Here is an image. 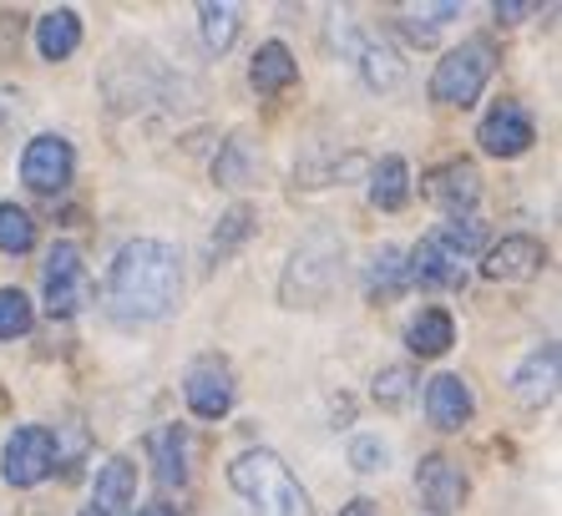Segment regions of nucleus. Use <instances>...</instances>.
<instances>
[{"label":"nucleus","mask_w":562,"mask_h":516,"mask_svg":"<svg viewBox=\"0 0 562 516\" xmlns=\"http://www.w3.org/2000/svg\"><path fill=\"white\" fill-rule=\"evenodd\" d=\"M183 294V269H178V248L157 244V238H132L112 258L106 273V310L117 319H162Z\"/></svg>","instance_id":"nucleus-1"},{"label":"nucleus","mask_w":562,"mask_h":516,"mask_svg":"<svg viewBox=\"0 0 562 516\" xmlns=\"http://www.w3.org/2000/svg\"><path fill=\"white\" fill-rule=\"evenodd\" d=\"M228 481H234V491L249 496L259 516H314L304 486L289 476V465L274 451H244L228 465Z\"/></svg>","instance_id":"nucleus-2"},{"label":"nucleus","mask_w":562,"mask_h":516,"mask_svg":"<svg viewBox=\"0 0 562 516\" xmlns=\"http://www.w3.org/2000/svg\"><path fill=\"white\" fill-rule=\"evenodd\" d=\"M340 279V238L335 233H310L294 258H289V273H284V304L289 310H300V304H319L329 294V284Z\"/></svg>","instance_id":"nucleus-3"},{"label":"nucleus","mask_w":562,"mask_h":516,"mask_svg":"<svg viewBox=\"0 0 562 516\" xmlns=\"http://www.w3.org/2000/svg\"><path fill=\"white\" fill-rule=\"evenodd\" d=\"M492 66H497V56H492V41H461L457 52H446L441 61H436V77H431V102L441 106H461L467 112L476 97H482L486 77H492Z\"/></svg>","instance_id":"nucleus-4"},{"label":"nucleus","mask_w":562,"mask_h":516,"mask_svg":"<svg viewBox=\"0 0 562 516\" xmlns=\"http://www.w3.org/2000/svg\"><path fill=\"white\" fill-rule=\"evenodd\" d=\"M56 465V436L46 426H15L0 456V476L11 486H41Z\"/></svg>","instance_id":"nucleus-5"},{"label":"nucleus","mask_w":562,"mask_h":516,"mask_svg":"<svg viewBox=\"0 0 562 516\" xmlns=\"http://www.w3.org/2000/svg\"><path fill=\"white\" fill-rule=\"evenodd\" d=\"M71 172H77V153H71L66 137H56V132L31 137L26 157H21V182H26V188H36V193H61L66 182H71Z\"/></svg>","instance_id":"nucleus-6"},{"label":"nucleus","mask_w":562,"mask_h":516,"mask_svg":"<svg viewBox=\"0 0 562 516\" xmlns=\"http://www.w3.org/2000/svg\"><path fill=\"white\" fill-rule=\"evenodd\" d=\"M87 304V263H81L77 244H52L46 254V310L52 314H77Z\"/></svg>","instance_id":"nucleus-7"},{"label":"nucleus","mask_w":562,"mask_h":516,"mask_svg":"<svg viewBox=\"0 0 562 516\" xmlns=\"http://www.w3.org/2000/svg\"><path fill=\"white\" fill-rule=\"evenodd\" d=\"M183 395L198 420H223V415L234 411V370L209 355V360H198L193 370H188Z\"/></svg>","instance_id":"nucleus-8"},{"label":"nucleus","mask_w":562,"mask_h":516,"mask_svg":"<svg viewBox=\"0 0 562 516\" xmlns=\"http://www.w3.org/2000/svg\"><path fill=\"white\" fill-rule=\"evenodd\" d=\"M476 143H482L492 157H522L527 147L537 143V127H532V116H527L522 102H497L482 116Z\"/></svg>","instance_id":"nucleus-9"},{"label":"nucleus","mask_w":562,"mask_h":516,"mask_svg":"<svg viewBox=\"0 0 562 516\" xmlns=\"http://www.w3.org/2000/svg\"><path fill=\"white\" fill-rule=\"evenodd\" d=\"M416 491H420V506L431 516H451L467 502V476H461V465L451 456H420Z\"/></svg>","instance_id":"nucleus-10"},{"label":"nucleus","mask_w":562,"mask_h":516,"mask_svg":"<svg viewBox=\"0 0 562 516\" xmlns=\"http://www.w3.org/2000/svg\"><path fill=\"white\" fill-rule=\"evenodd\" d=\"M482 269L497 284H527V279H537V273L548 269V248L537 244V238H527V233H512L497 248H486Z\"/></svg>","instance_id":"nucleus-11"},{"label":"nucleus","mask_w":562,"mask_h":516,"mask_svg":"<svg viewBox=\"0 0 562 516\" xmlns=\"http://www.w3.org/2000/svg\"><path fill=\"white\" fill-rule=\"evenodd\" d=\"M420 193L431 198L436 207H446L451 218H461V213H471V203L482 198V172L471 168V162H446V168L426 172V182H420Z\"/></svg>","instance_id":"nucleus-12"},{"label":"nucleus","mask_w":562,"mask_h":516,"mask_svg":"<svg viewBox=\"0 0 562 516\" xmlns=\"http://www.w3.org/2000/svg\"><path fill=\"white\" fill-rule=\"evenodd\" d=\"M512 395H517V405H527V411H537V405H548L552 395H558V345H537L532 355H527L517 370H512Z\"/></svg>","instance_id":"nucleus-13"},{"label":"nucleus","mask_w":562,"mask_h":516,"mask_svg":"<svg viewBox=\"0 0 562 516\" xmlns=\"http://www.w3.org/2000/svg\"><path fill=\"white\" fill-rule=\"evenodd\" d=\"M471 411H476V401H471L461 374H436L426 385V415H431L436 430H461L471 420Z\"/></svg>","instance_id":"nucleus-14"},{"label":"nucleus","mask_w":562,"mask_h":516,"mask_svg":"<svg viewBox=\"0 0 562 516\" xmlns=\"http://www.w3.org/2000/svg\"><path fill=\"white\" fill-rule=\"evenodd\" d=\"M411 263H406V284H420V289H446V284H461V263L446 254L436 238H420L411 248Z\"/></svg>","instance_id":"nucleus-15"},{"label":"nucleus","mask_w":562,"mask_h":516,"mask_svg":"<svg viewBox=\"0 0 562 516\" xmlns=\"http://www.w3.org/2000/svg\"><path fill=\"white\" fill-rule=\"evenodd\" d=\"M137 496V465L127 456H112V461L97 471V496H92V512L102 516H122Z\"/></svg>","instance_id":"nucleus-16"},{"label":"nucleus","mask_w":562,"mask_h":516,"mask_svg":"<svg viewBox=\"0 0 562 516\" xmlns=\"http://www.w3.org/2000/svg\"><path fill=\"white\" fill-rule=\"evenodd\" d=\"M294 77H300V61H294V52H289L284 41H263L259 56H254L249 66V81L259 97H274V91L294 87Z\"/></svg>","instance_id":"nucleus-17"},{"label":"nucleus","mask_w":562,"mask_h":516,"mask_svg":"<svg viewBox=\"0 0 562 516\" xmlns=\"http://www.w3.org/2000/svg\"><path fill=\"white\" fill-rule=\"evenodd\" d=\"M147 451H153L157 481L162 486H183L188 481V430L183 426H162L147 436Z\"/></svg>","instance_id":"nucleus-18"},{"label":"nucleus","mask_w":562,"mask_h":516,"mask_svg":"<svg viewBox=\"0 0 562 516\" xmlns=\"http://www.w3.org/2000/svg\"><path fill=\"white\" fill-rule=\"evenodd\" d=\"M406 345H411V355H420V360H436V355H446V349L457 345V324H451L446 310H420L406 329Z\"/></svg>","instance_id":"nucleus-19"},{"label":"nucleus","mask_w":562,"mask_h":516,"mask_svg":"<svg viewBox=\"0 0 562 516\" xmlns=\"http://www.w3.org/2000/svg\"><path fill=\"white\" fill-rule=\"evenodd\" d=\"M81 46V21L77 11H52L36 21V52L46 61H66V56Z\"/></svg>","instance_id":"nucleus-20"},{"label":"nucleus","mask_w":562,"mask_h":516,"mask_svg":"<svg viewBox=\"0 0 562 516\" xmlns=\"http://www.w3.org/2000/svg\"><path fill=\"white\" fill-rule=\"evenodd\" d=\"M355 56H360V71H366V81L375 91H391L406 81V61H401V52L395 46H385V41H360L355 46Z\"/></svg>","instance_id":"nucleus-21"},{"label":"nucleus","mask_w":562,"mask_h":516,"mask_svg":"<svg viewBox=\"0 0 562 516\" xmlns=\"http://www.w3.org/2000/svg\"><path fill=\"white\" fill-rule=\"evenodd\" d=\"M411 198V168L406 157H385L375 168V178H370V203L385 207V213H395V207Z\"/></svg>","instance_id":"nucleus-22"},{"label":"nucleus","mask_w":562,"mask_h":516,"mask_svg":"<svg viewBox=\"0 0 562 516\" xmlns=\"http://www.w3.org/2000/svg\"><path fill=\"white\" fill-rule=\"evenodd\" d=\"M436 244H441L451 258H457V254H482V248H486V223H482V218H471V213H461V218L441 223Z\"/></svg>","instance_id":"nucleus-23"},{"label":"nucleus","mask_w":562,"mask_h":516,"mask_svg":"<svg viewBox=\"0 0 562 516\" xmlns=\"http://www.w3.org/2000/svg\"><path fill=\"white\" fill-rule=\"evenodd\" d=\"M0 248L5 254H31L36 248V218H31L26 207L0 203Z\"/></svg>","instance_id":"nucleus-24"},{"label":"nucleus","mask_w":562,"mask_h":516,"mask_svg":"<svg viewBox=\"0 0 562 516\" xmlns=\"http://www.w3.org/2000/svg\"><path fill=\"white\" fill-rule=\"evenodd\" d=\"M198 15H203V41H209L213 52H228L238 36V5H198Z\"/></svg>","instance_id":"nucleus-25"},{"label":"nucleus","mask_w":562,"mask_h":516,"mask_svg":"<svg viewBox=\"0 0 562 516\" xmlns=\"http://www.w3.org/2000/svg\"><path fill=\"white\" fill-rule=\"evenodd\" d=\"M451 15H461V5H426V11H420V5H406V11H401V26L426 46V41H436V31H441Z\"/></svg>","instance_id":"nucleus-26"},{"label":"nucleus","mask_w":562,"mask_h":516,"mask_svg":"<svg viewBox=\"0 0 562 516\" xmlns=\"http://www.w3.org/2000/svg\"><path fill=\"white\" fill-rule=\"evenodd\" d=\"M31 319H36L31 299L21 289H0V339H21L31 329Z\"/></svg>","instance_id":"nucleus-27"},{"label":"nucleus","mask_w":562,"mask_h":516,"mask_svg":"<svg viewBox=\"0 0 562 516\" xmlns=\"http://www.w3.org/2000/svg\"><path fill=\"white\" fill-rule=\"evenodd\" d=\"M401 258L406 254L395 244H385L375 258H370V289H375V294H395V289L406 284V263H401Z\"/></svg>","instance_id":"nucleus-28"},{"label":"nucleus","mask_w":562,"mask_h":516,"mask_svg":"<svg viewBox=\"0 0 562 516\" xmlns=\"http://www.w3.org/2000/svg\"><path fill=\"white\" fill-rule=\"evenodd\" d=\"M254 233V207L249 203H238V207H228V213H223V228H218V238H213V254H228V248L238 244V238H249Z\"/></svg>","instance_id":"nucleus-29"},{"label":"nucleus","mask_w":562,"mask_h":516,"mask_svg":"<svg viewBox=\"0 0 562 516\" xmlns=\"http://www.w3.org/2000/svg\"><path fill=\"white\" fill-rule=\"evenodd\" d=\"M411 385H416V380H411L406 364H391V370L375 374V401H380V405H406Z\"/></svg>","instance_id":"nucleus-30"},{"label":"nucleus","mask_w":562,"mask_h":516,"mask_svg":"<svg viewBox=\"0 0 562 516\" xmlns=\"http://www.w3.org/2000/svg\"><path fill=\"white\" fill-rule=\"evenodd\" d=\"M385 456H391V451H385L375 436H360L350 446V465H355V471H366V476H370V471H385Z\"/></svg>","instance_id":"nucleus-31"},{"label":"nucleus","mask_w":562,"mask_h":516,"mask_svg":"<svg viewBox=\"0 0 562 516\" xmlns=\"http://www.w3.org/2000/svg\"><path fill=\"white\" fill-rule=\"evenodd\" d=\"M537 5H497V21H522V15H532Z\"/></svg>","instance_id":"nucleus-32"},{"label":"nucleus","mask_w":562,"mask_h":516,"mask_svg":"<svg viewBox=\"0 0 562 516\" xmlns=\"http://www.w3.org/2000/svg\"><path fill=\"white\" fill-rule=\"evenodd\" d=\"M340 516H375V506H370V502H350Z\"/></svg>","instance_id":"nucleus-33"},{"label":"nucleus","mask_w":562,"mask_h":516,"mask_svg":"<svg viewBox=\"0 0 562 516\" xmlns=\"http://www.w3.org/2000/svg\"><path fill=\"white\" fill-rule=\"evenodd\" d=\"M137 516H178V512H172V506H143Z\"/></svg>","instance_id":"nucleus-34"},{"label":"nucleus","mask_w":562,"mask_h":516,"mask_svg":"<svg viewBox=\"0 0 562 516\" xmlns=\"http://www.w3.org/2000/svg\"><path fill=\"white\" fill-rule=\"evenodd\" d=\"M81 516H102V512H92V506H87V512H81Z\"/></svg>","instance_id":"nucleus-35"}]
</instances>
